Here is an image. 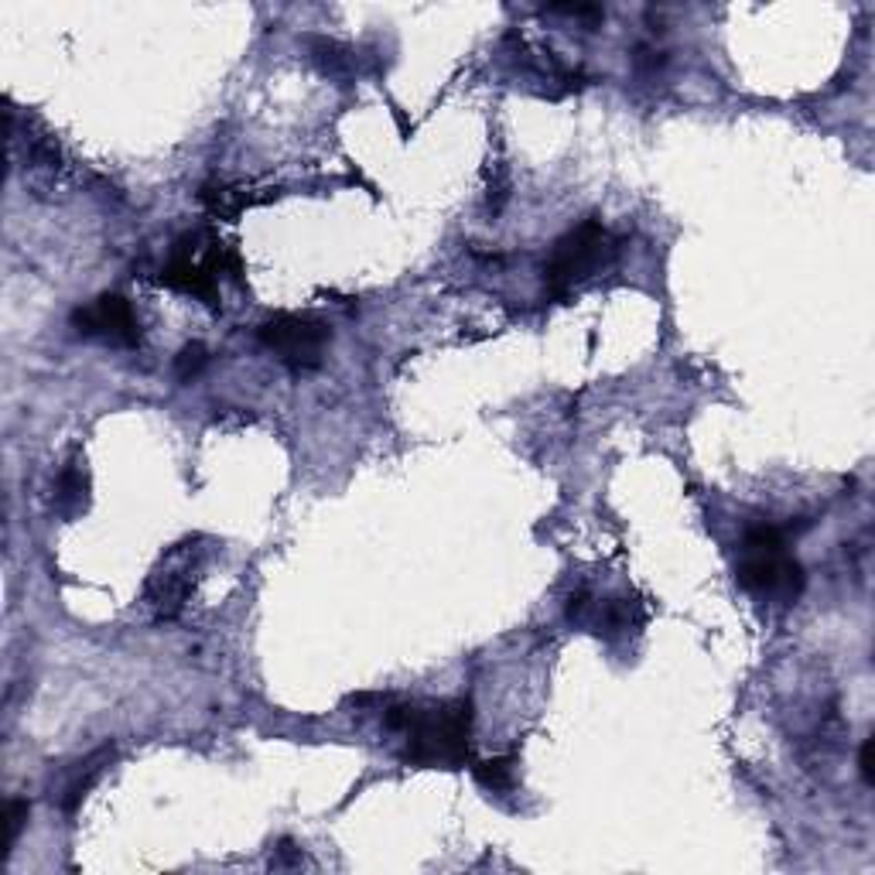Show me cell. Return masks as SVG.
I'll use <instances>...</instances> for the list:
<instances>
[{
  "label": "cell",
  "instance_id": "obj_1",
  "mask_svg": "<svg viewBox=\"0 0 875 875\" xmlns=\"http://www.w3.org/2000/svg\"><path fill=\"white\" fill-rule=\"evenodd\" d=\"M383 726L404 735V763L428 769H458L469 763L472 739V702H442V705H394L383 715Z\"/></svg>",
  "mask_w": 875,
  "mask_h": 875
},
{
  "label": "cell",
  "instance_id": "obj_2",
  "mask_svg": "<svg viewBox=\"0 0 875 875\" xmlns=\"http://www.w3.org/2000/svg\"><path fill=\"white\" fill-rule=\"evenodd\" d=\"M735 575L745 591L777 606H793L807 585L804 564L787 551V537L777 527H753L742 537Z\"/></svg>",
  "mask_w": 875,
  "mask_h": 875
},
{
  "label": "cell",
  "instance_id": "obj_3",
  "mask_svg": "<svg viewBox=\"0 0 875 875\" xmlns=\"http://www.w3.org/2000/svg\"><path fill=\"white\" fill-rule=\"evenodd\" d=\"M205 558H209V548H205V537L199 534L178 540L158 558L141 588V609L154 623H175L185 612L202 578Z\"/></svg>",
  "mask_w": 875,
  "mask_h": 875
},
{
  "label": "cell",
  "instance_id": "obj_4",
  "mask_svg": "<svg viewBox=\"0 0 875 875\" xmlns=\"http://www.w3.org/2000/svg\"><path fill=\"white\" fill-rule=\"evenodd\" d=\"M615 253H620V240H615L599 219H585L575 229H568L551 250L544 264V285L551 295H568L572 288L585 285L596 274H602Z\"/></svg>",
  "mask_w": 875,
  "mask_h": 875
},
{
  "label": "cell",
  "instance_id": "obj_5",
  "mask_svg": "<svg viewBox=\"0 0 875 875\" xmlns=\"http://www.w3.org/2000/svg\"><path fill=\"white\" fill-rule=\"evenodd\" d=\"M256 339L264 349H271L280 363L291 370H315L322 367L325 349L332 343V328L315 319V315H274L261 328H256Z\"/></svg>",
  "mask_w": 875,
  "mask_h": 875
},
{
  "label": "cell",
  "instance_id": "obj_6",
  "mask_svg": "<svg viewBox=\"0 0 875 875\" xmlns=\"http://www.w3.org/2000/svg\"><path fill=\"white\" fill-rule=\"evenodd\" d=\"M72 328L80 336L89 339H107L113 346H127L137 349L144 332H141V319L134 312V304L127 301L123 295H99L96 301L75 308L72 312Z\"/></svg>",
  "mask_w": 875,
  "mask_h": 875
},
{
  "label": "cell",
  "instance_id": "obj_7",
  "mask_svg": "<svg viewBox=\"0 0 875 875\" xmlns=\"http://www.w3.org/2000/svg\"><path fill=\"white\" fill-rule=\"evenodd\" d=\"M274 195H256L253 189H243V185H226V182H205L199 189V205L213 219H226V223H237L247 209L253 205H264L271 202Z\"/></svg>",
  "mask_w": 875,
  "mask_h": 875
},
{
  "label": "cell",
  "instance_id": "obj_8",
  "mask_svg": "<svg viewBox=\"0 0 875 875\" xmlns=\"http://www.w3.org/2000/svg\"><path fill=\"white\" fill-rule=\"evenodd\" d=\"M110 756H113V750H110V745H103V750H96L86 763H80V769H75V777L65 783V790H62V811H65L69 817L75 814V807L83 804V796L93 790V783L99 780L103 766L110 763Z\"/></svg>",
  "mask_w": 875,
  "mask_h": 875
},
{
  "label": "cell",
  "instance_id": "obj_9",
  "mask_svg": "<svg viewBox=\"0 0 875 875\" xmlns=\"http://www.w3.org/2000/svg\"><path fill=\"white\" fill-rule=\"evenodd\" d=\"M639 623H643V612H639V606L633 599H609V602H602L599 620H596L599 633H606V636L630 633Z\"/></svg>",
  "mask_w": 875,
  "mask_h": 875
},
{
  "label": "cell",
  "instance_id": "obj_10",
  "mask_svg": "<svg viewBox=\"0 0 875 875\" xmlns=\"http://www.w3.org/2000/svg\"><path fill=\"white\" fill-rule=\"evenodd\" d=\"M56 493H59V503L65 510H83L86 506V493H89V476H86V466L83 462H72V466L62 469L59 482H56Z\"/></svg>",
  "mask_w": 875,
  "mask_h": 875
},
{
  "label": "cell",
  "instance_id": "obj_11",
  "mask_svg": "<svg viewBox=\"0 0 875 875\" xmlns=\"http://www.w3.org/2000/svg\"><path fill=\"white\" fill-rule=\"evenodd\" d=\"M513 769H517V759L513 756H493V759L476 763L472 774H476L479 787L493 790V793H506V790H513Z\"/></svg>",
  "mask_w": 875,
  "mask_h": 875
},
{
  "label": "cell",
  "instance_id": "obj_12",
  "mask_svg": "<svg viewBox=\"0 0 875 875\" xmlns=\"http://www.w3.org/2000/svg\"><path fill=\"white\" fill-rule=\"evenodd\" d=\"M205 367H209V349H205L202 343H189V346H182V352L175 356V376L182 383L195 380Z\"/></svg>",
  "mask_w": 875,
  "mask_h": 875
},
{
  "label": "cell",
  "instance_id": "obj_13",
  "mask_svg": "<svg viewBox=\"0 0 875 875\" xmlns=\"http://www.w3.org/2000/svg\"><path fill=\"white\" fill-rule=\"evenodd\" d=\"M28 814H32V804L24 801V796H11L8 807H4V859L11 855V848L17 844L21 828L28 825Z\"/></svg>",
  "mask_w": 875,
  "mask_h": 875
},
{
  "label": "cell",
  "instance_id": "obj_14",
  "mask_svg": "<svg viewBox=\"0 0 875 875\" xmlns=\"http://www.w3.org/2000/svg\"><path fill=\"white\" fill-rule=\"evenodd\" d=\"M548 14H564L578 21H606V8H596V4H561V8H548Z\"/></svg>",
  "mask_w": 875,
  "mask_h": 875
},
{
  "label": "cell",
  "instance_id": "obj_15",
  "mask_svg": "<svg viewBox=\"0 0 875 875\" xmlns=\"http://www.w3.org/2000/svg\"><path fill=\"white\" fill-rule=\"evenodd\" d=\"M859 769H862V780H865V787H872V780H875V774H872V739H865V742H862V753H859Z\"/></svg>",
  "mask_w": 875,
  "mask_h": 875
}]
</instances>
